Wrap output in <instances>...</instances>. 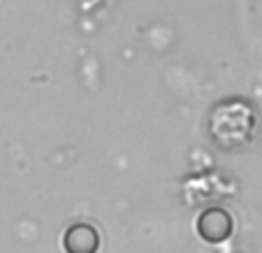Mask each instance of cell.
I'll return each instance as SVG.
<instances>
[{
  "mask_svg": "<svg viewBox=\"0 0 262 253\" xmlns=\"http://www.w3.org/2000/svg\"><path fill=\"white\" fill-rule=\"evenodd\" d=\"M255 110L242 98L223 100L209 116V135L225 151H237L246 146L255 135Z\"/></svg>",
  "mask_w": 262,
  "mask_h": 253,
  "instance_id": "1",
  "label": "cell"
},
{
  "mask_svg": "<svg viewBox=\"0 0 262 253\" xmlns=\"http://www.w3.org/2000/svg\"><path fill=\"white\" fill-rule=\"evenodd\" d=\"M68 253H95L98 251V233L91 225H72L63 237Z\"/></svg>",
  "mask_w": 262,
  "mask_h": 253,
  "instance_id": "2",
  "label": "cell"
},
{
  "mask_svg": "<svg viewBox=\"0 0 262 253\" xmlns=\"http://www.w3.org/2000/svg\"><path fill=\"white\" fill-rule=\"evenodd\" d=\"M200 235L209 242H221L230 235V216L225 212H218V209H211V212L202 214L200 219Z\"/></svg>",
  "mask_w": 262,
  "mask_h": 253,
  "instance_id": "3",
  "label": "cell"
}]
</instances>
